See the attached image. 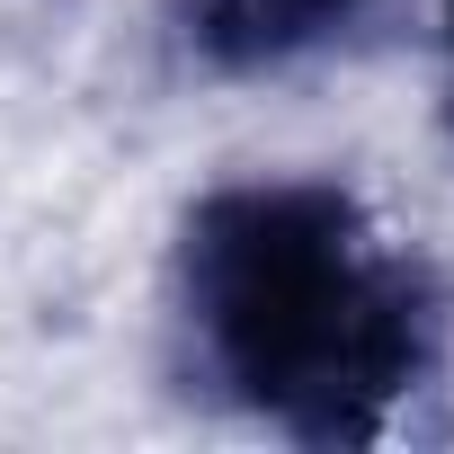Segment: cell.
I'll return each mask as SVG.
<instances>
[{"label":"cell","instance_id":"obj_1","mask_svg":"<svg viewBox=\"0 0 454 454\" xmlns=\"http://www.w3.org/2000/svg\"><path fill=\"white\" fill-rule=\"evenodd\" d=\"M169 303L187 365L294 445H374L445 348L427 268L339 178H232L196 196Z\"/></svg>","mask_w":454,"mask_h":454},{"label":"cell","instance_id":"obj_2","mask_svg":"<svg viewBox=\"0 0 454 454\" xmlns=\"http://www.w3.org/2000/svg\"><path fill=\"white\" fill-rule=\"evenodd\" d=\"M383 0H178V45L214 81H268L348 45Z\"/></svg>","mask_w":454,"mask_h":454},{"label":"cell","instance_id":"obj_3","mask_svg":"<svg viewBox=\"0 0 454 454\" xmlns=\"http://www.w3.org/2000/svg\"><path fill=\"white\" fill-rule=\"evenodd\" d=\"M445 134H454V0H445Z\"/></svg>","mask_w":454,"mask_h":454}]
</instances>
